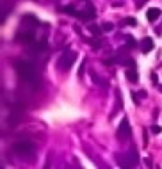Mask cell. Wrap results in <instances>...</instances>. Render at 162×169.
Returning a JSON list of instances; mask_svg holds the SVG:
<instances>
[{
  "mask_svg": "<svg viewBox=\"0 0 162 169\" xmlns=\"http://www.w3.org/2000/svg\"><path fill=\"white\" fill-rule=\"evenodd\" d=\"M160 14H162V11H160V9H157V7L148 9V20H150V22H157Z\"/></svg>",
  "mask_w": 162,
  "mask_h": 169,
  "instance_id": "5",
  "label": "cell"
},
{
  "mask_svg": "<svg viewBox=\"0 0 162 169\" xmlns=\"http://www.w3.org/2000/svg\"><path fill=\"white\" fill-rule=\"evenodd\" d=\"M127 23H130V25H134V23H135V20H134V18H128V20H127Z\"/></svg>",
  "mask_w": 162,
  "mask_h": 169,
  "instance_id": "9",
  "label": "cell"
},
{
  "mask_svg": "<svg viewBox=\"0 0 162 169\" xmlns=\"http://www.w3.org/2000/svg\"><path fill=\"white\" fill-rule=\"evenodd\" d=\"M153 50V39L151 37H144L143 39V52L144 54H148V52Z\"/></svg>",
  "mask_w": 162,
  "mask_h": 169,
  "instance_id": "6",
  "label": "cell"
},
{
  "mask_svg": "<svg viewBox=\"0 0 162 169\" xmlns=\"http://www.w3.org/2000/svg\"><path fill=\"white\" fill-rule=\"evenodd\" d=\"M127 78H128L130 82H137V73H135V70H128V71H127Z\"/></svg>",
  "mask_w": 162,
  "mask_h": 169,
  "instance_id": "7",
  "label": "cell"
},
{
  "mask_svg": "<svg viewBox=\"0 0 162 169\" xmlns=\"http://www.w3.org/2000/svg\"><path fill=\"white\" fill-rule=\"evenodd\" d=\"M103 29H105V30H110V29H112V25H110V23H105Z\"/></svg>",
  "mask_w": 162,
  "mask_h": 169,
  "instance_id": "10",
  "label": "cell"
},
{
  "mask_svg": "<svg viewBox=\"0 0 162 169\" xmlns=\"http://www.w3.org/2000/svg\"><path fill=\"white\" fill-rule=\"evenodd\" d=\"M16 68H18V73L25 82L29 84H37V70L34 64H30L29 61H18L16 62Z\"/></svg>",
  "mask_w": 162,
  "mask_h": 169,
  "instance_id": "1",
  "label": "cell"
},
{
  "mask_svg": "<svg viewBox=\"0 0 162 169\" xmlns=\"http://www.w3.org/2000/svg\"><path fill=\"white\" fill-rule=\"evenodd\" d=\"M73 62H75V52L66 50L64 54H63V57H59V68H63V70H69Z\"/></svg>",
  "mask_w": 162,
  "mask_h": 169,
  "instance_id": "3",
  "label": "cell"
},
{
  "mask_svg": "<svg viewBox=\"0 0 162 169\" xmlns=\"http://www.w3.org/2000/svg\"><path fill=\"white\" fill-rule=\"evenodd\" d=\"M130 135H132V130H130L128 118H123V119H121V123H119V126H118V137H119L121 141H125V139H128Z\"/></svg>",
  "mask_w": 162,
  "mask_h": 169,
  "instance_id": "4",
  "label": "cell"
},
{
  "mask_svg": "<svg viewBox=\"0 0 162 169\" xmlns=\"http://www.w3.org/2000/svg\"><path fill=\"white\" fill-rule=\"evenodd\" d=\"M13 150L20 155V157H23V158H29V157H32L34 151H36V146L30 142V141H20L14 144Z\"/></svg>",
  "mask_w": 162,
  "mask_h": 169,
  "instance_id": "2",
  "label": "cell"
},
{
  "mask_svg": "<svg viewBox=\"0 0 162 169\" xmlns=\"http://www.w3.org/2000/svg\"><path fill=\"white\" fill-rule=\"evenodd\" d=\"M160 132H162L160 125H153V126H151V134H160Z\"/></svg>",
  "mask_w": 162,
  "mask_h": 169,
  "instance_id": "8",
  "label": "cell"
}]
</instances>
